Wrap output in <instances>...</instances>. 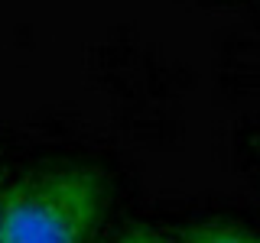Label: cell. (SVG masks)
<instances>
[{"instance_id": "1", "label": "cell", "mask_w": 260, "mask_h": 243, "mask_svg": "<svg viewBox=\"0 0 260 243\" xmlns=\"http://www.w3.org/2000/svg\"><path fill=\"white\" fill-rule=\"evenodd\" d=\"M108 182L91 166H49L4 185L0 243H91Z\"/></svg>"}, {"instance_id": "2", "label": "cell", "mask_w": 260, "mask_h": 243, "mask_svg": "<svg viewBox=\"0 0 260 243\" xmlns=\"http://www.w3.org/2000/svg\"><path fill=\"white\" fill-rule=\"evenodd\" d=\"M179 243H260V233L231 221H192L179 227Z\"/></svg>"}, {"instance_id": "3", "label": "cell", "mask_w": 260, "mask_h": 243, "mask_svg": "<svg viewBox=\"0 0 260 243\" xmlns=\"http://www.w3.org/2000/svg\"><path fill=\"white\" fill-rule=\"evenodd\" d=\"M114 243H179L176 237H169V233L156 230V227H127L124 233H120Z\"/></svg>"}, {"instance_id": "4", "label": "cell", "mask_w": 260, "mask_h": 243, "mask_svg": "<svg viewBox=\"0 0 260 243\" xmlns=\"http://www.w3.org/2000/svg\"><path fill=\"white\" fill-rule=\"evenodd\" d=\"M4 185H7V175H4V169H0V191H4Z\"/></svg>"}]
</instances>
